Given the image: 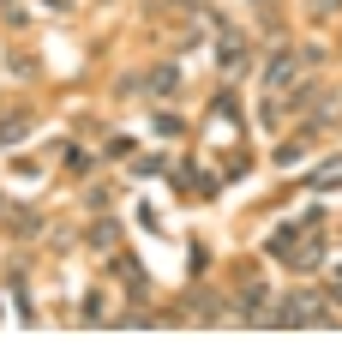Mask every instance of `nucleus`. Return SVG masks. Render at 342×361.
<instances>
[{
  "label": "nucleus",
  "mask_w": 342,
  "mask_h": 361,
  "mask_svg": "<svg viewBox=\"0 0 342 361\" xmlns=\"http://www.w3.org/2000/svg\"><path fill=\"white\" fill-rule=\"evenodd\" d=\"M175 78H180L175 66H156V73H151V90H168V85H175Z\"/></svg>",
  "instance_id": "423d86ee"
},
{
  "label": "nucleus",
  "mask_w": 342,
  "mask_h": 361,
  "mask_svg": "<svg viewBox=\"0 0 342 361\" xmlns=\"http://www.w3.org/2000/svg\"><path fill=\"white\" fill-rule=\"evenodd\" d=\"M265 319H277V325H306V319H324V307H318V295H289L277 313H265Z\"/></svg>",
  "instance_id": "f257e3e1"
},
{
  "label": "nucleus",
  "mask_w": 342,
  "mask_h": 361,
  "mask_svg": "<svg viewBox=\"0 0 342 361\" xmlns=\"http://www.w3.org/2000/svg\"><path fill=\"white\" fill-rule=\"evenodd\" d=\"M289 78H294V54L282 49L277 61H270V73H265V85H270V90H282V85H289Z\"/></svg>",
  "instance_id": "f03ea898"
},
{
  "label": "nucleus",
  "mask_w": 342,
  "mask_h": 361,
  "mask_svg": "<svg viewBox=\"0 0 342 361\" xmlns=\"http://www.w3.org/2000/svg\"><path fill=\"white\" fill-rule=\"evenodd\" d=\"M330 6H336V0H312V13H318V18H330Z\"/></svg>",
  "instance_id": "0eeeda50"
},
{
  "label": "nucleus",
  "mask_w": 342,
  "mask_h": 361,
  "mask_svg": "<svg viewBox=\"0 0 342 361\" xmlns=\"http://www.w3.org/2000/svg\"><path fill=\"white\" fill-rule=\"evenodd\" d=\"M312 180H318V187H342V163H324Z\"/></svg>",
  "instance_id": "39448f33"
},
{
  "label": "nucleus",
  "mask_w": 342,
  "mask_h": 361,
  "mask_svg": "<svg viewBox=\"0 0 342 361\" xmlns=\"http://www.w3.org/2000/svg\"><path fill=\"white\" fill-rule=\"evenodd\" d=\"M246 61V42H234V37H222V66H241Z\"/></svg>",
  "instance_id": "20e7f679"
},
{
  "label": "nucleus",
  "mask_w": 342,
  "mask_h": 361,
  "mask_svg": "<svg viewBox=\"0 0 342 361\" xmlns=\"http://www.w3.org/2000/svg\"><path fill=\"white\" fill-rule=\"evenodd\" d=\"M25 133H30V121H25V115H13V121H0V139H6V145H13V139H25Z\"/></svg>",
  "instance_id": "7ed1b4c3"
}]
</instances>
